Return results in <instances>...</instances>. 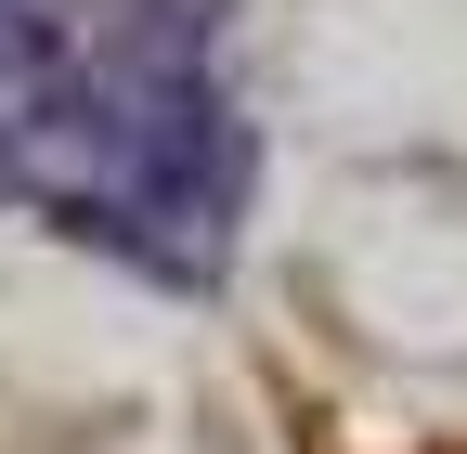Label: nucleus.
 I'll use <instances>...</instances> for the list:
<instances>
[{
    "label": "nucleus",
    "mask_w": 467,
    "mask_h": 454,
    "mask_svg": "<svg viewBox=\"0 0 467 454\" xmlns=\"http://www.w3.org/2000/svg\"><path fill=\"white\" fill-rule=\"evenodd\" d=\"M234 0H0V221L208 286L247 208Z\"/></svg>",
    "instance_id": "1"
}]
</instances>
